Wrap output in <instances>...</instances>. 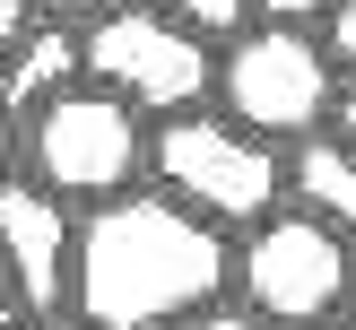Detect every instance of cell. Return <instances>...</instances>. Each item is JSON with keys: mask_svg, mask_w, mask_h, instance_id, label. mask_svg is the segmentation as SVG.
Returning <instances> with one entry per match:
<instances>
[{"mask_svg": "<svg viewBox=\"0 0 356 330\" xmlns=\"http://www.w3.org/2000/svg\"><path fill=\"white\" fill-rule=\"evenodd\" d=\"M235 295V235L191 217L174 191H122L79 217V287L70 313L87 330H165Z\"/></svg>", "mask_w": 356, "mask_h": 330, "instance_id": "1", "label": "cell"}, {"mask_svg": "<svg viewBox=\"0 0 356 330\" xmlns=\"http://www.w3.org/2000/svg\"><path fill=\"white\" fill-rule=\"evenodd\" d=\"M287 156H296V148H278V139L243 131L235 113H174V122H156L148 183L174 191L191 217L226 226V235H252L261 217H278V208L296 200Z\"/></svg>", "mask_w": 356, "mask_h": 330, "instance_id": "2", "label": "cell"}, {"mask_svg": "<svg viewBox=\"0 0 356 330\" xmlns=\"http://www.w3.org/2000/svg\"><path fill=\"white\" fill-rule=\"evenodd\" d=\"M339 61H330L322 26H287V17H261V26L226 35L218 52V104L243 131L278 139V148H305V139L339 131Z\"/></svg>", "mask_w": 356, "mask_h": 330, "instance_id": "3", "label": "cell"}, {"mask_svg": "<svg viewBox=\"0 0 356 330\" xmlns=\"http://www.w3.org/2000/svg\"><path fill=\"white\" fill-rule=\"evenodd\" d=\"M148 148H156L148 113L131 96H113V87H96V79H79L70 96H52L44 113L17 122V174L61 191V200H87V208L122 200L148 174Z\"/></svg>", "mask_w": 356, "mask_h": 330, "instance_id": "4", "label": "cell"}, {"mask_svg": "<svg viewBox=\"0 0 356 330\" xmlns=\"http://www.w3.org/2000/svg\"><path fill=\"white\" fill-rule=\"evenodd\" d=\"M235 304L261 330H313L356 304V252L330 235L313 208H278L235 243Z\"/></svg>", "mask_w": 356, "mask_h": 330, "instance_id": "5", "label": "cell"}, {"mask_svg": "<svg viewBox=\"0 0 356 330\" xmlns=\"http://www.w3.org/2000/svg\"><path fill=\"white\" fill-rule=\"evenodd\" d=\"M87 35V79L113 87V96H131L148 122H174V113H200V96L218 87V35L183 26V17H165L156 0H131V9L96 17Z\"/></svg>", "mask_w": 356, "mask_h": 330, "instance_id": "6", "label": "cell"}, {"mask_svg": "<svg viewBox=\"0 0 356 330\" xmlns=\"http://www.w3.org/2000/svg\"><path fill=\"white\" fill-rule=\"evenodd\" d=\"M0 261H9V287L26 304V322H61L70 287H79V217H70L61 191L9 174L0 183Z\"/></svg>", "mask_w": 356, "mask_h": 330, "instance_id": "7", "label": "cell"}, {"mask_svg": "<svg viewBox=\"0 0 356 330\" xmlns=\"http://www.w3.org/2000/svg\"><path fill=\"white\" fill-rule=\"evenodd\" d=\"M79 79H87V35L61 26V17H44V26L17 44V61L0 69V113L26 122V113H44L52 96H70Z\"/></svg>", "mask_w": 356, "mask_h": 330, "instance_id": "8", "label": "cell"}, {"mask_svg": "<svg viewBox=\"0 0 356 330\" xmlns=\"http://www.w3.org/2000/svg\"><path fill=\"white\" fill-rule=\"evenodd\" d=\"M287 174H296V208H313V217L356 252V148L339 131H322V139H305V148L287 156Z\"/></svg>", "mask_w": 356, "mask_h": 330, "instance_id": "9", "label": "cell"}, {"mask_svg": "<svg viewBox=\"0 0 356 330\" xmlns=\"http://www.w3.org/2000/svg\"><path fill=\"white\" fill-rule=\"evenodd\" d=\"M156 9H165V17H183V26H200V35H218V44H226V35H243V26H252V0H156Z\"/></svg>", "mask_w": 356, "mask_h": 330, "instance_id": "10", "label": "cell"}, {"mask_svg": "<svg viewBox=\"0 0 356 330\" xmlns=\"http://www.w3.org/2000/svg\"><path fill=\"white\" fill-rule=\"evenodd\" d=\"M322 44H330V61L356 79V0H330L322 9Z\"/></svg>", "mask_w": 356, "mask_h": 330, "instance_id": "11", "label": "cell"}, {"mask_svg": "<svg viewBox=\"0 0 356 330\" xmlns=\"http://www.w3.org/2000/svg\"><path fill=\"white\" fill-rule=\"evenodd\" d=\"M44 17H61V26H96V17H113V9H131V0H35Z\"/></svg>", "mask_w": 356, "mask_h": 330, "instance_id": "12", "label": "cell"}, {"mask_svg": "<svg viewBox=\"0 0 356 330\" xmlns=\"http://www.w3.org/2000/svg\"><path fill=\"white\" fill-rule=\"evenodd\" d=\"M35 35V17H26V0H0V69L17 61V44Z\"/></svg>", "mask_w": 356, "mask_h": 330, "instance_id": "13", "label": "cell"}, {"mask_svg": "<svg viewBox=\"0 0 356 330\" xmlns=\"http://www.w3.org/2000/svg\"><path fill=\"white\" fill-rule=\"evenodd\" d=\"M165 330H261L243 304H209V313H191V322H165Z\"/></svg>", "mask_w": 356, "mask_h": 330, "instance_id": "14", "label": "cell"}, {"mask_svg": "<svg viewBox=\"0 0 356 330\" xmlns=\"http://www.w3.org/2000/svg\"><path fill=\"white\" fill-rule=\"evenodd\" d=\"M252 9H261V17H287V26H313L330 0H252Z\"/></svg>", "mask_w": 356, "mask_h": 330, "instance_id": "15", "label": "cell"}, {"mask_svg": "<svg viewBox=\"0 0 356 330\" xmlns=\"http://www.w3.org/2000/svg\"><path fill=\"white\" fill-rule=\"evenodd\" d=\"M0 330H26V304H17V287H9V261H0Z\"/></svg>", "mask_w": 356, "mask_h": 330, "instance_id": "16", "label": "cell"}, {"mask_svg": "<svg viewBox=\"0 0 356 330\" xmlns=\"http://www.w3.org/2000/svg\"><path fill=\"white\" fill-rule=\"evenodd\" d=\"M339 139L356 148V79H348V96H339Z\"/></svg>", "mask_w": 356, "mask_h": 330, "instance_id": "17", "label": "cell"}, {"mask_svg": "<svg viewBox=\"0 0 356 330\" xmlns=\"http://www.w3.org/2000/svg\"><path fill=\"white\" fill-rule=\"evenodd\" d=\"M9 156H17V131H9V113H0V183H9Z\"/></svg>", "mask_w": 356, "mask_h": 330, "instance_id": "18", "label": "cell"}, {"mask_svg": "<svg viewBox=\"0 0 356 330\" xmlns=\"http://www.w3.org/2000/svg\"><path fill=\"white\" fill-rule=\"evenodd\" d=\"M26 330H87V322H79V313H61V322H26Z\"/></svg>", "mask_w": 356, "mask_h": 330, "instance_id": "19", "label": "cell"}, {"mask_svg": "<svg viewBox=\"0 0 356 330\" xmlns=\"http://www.w3.org/2000/svg\"><path fill=\"white\" fill-rule=\"evenodd\" d=\"M313 330H339V322H313ZM348 330H356V322H348Z\"/></svg>", "mask_w": 356, "mask_h": 330, "instance_id": "20", "label": "cell"}, {"mask_svg": "<svg viewBox=\"0 0 356 330\" xmlns=\"http://www.w3.org/2000/svg\"><path fill=\"white\" fill-rule=\"evenodd\" d=\"M348 322H356V304H348Z\"/></svg>", "mask_w": 356, "mask_h": 330, "instance_id": "21", "label": "cell"}]
</instances>
